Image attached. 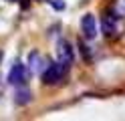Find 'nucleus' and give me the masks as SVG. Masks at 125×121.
I'll return each instance as SVG.
<instances>
[{"label":"nucleus","mask_w":125,"mask_h":121,"mask_svg":"<svg viewBox=\"0 0 125 121\" xmlns=\"http://www.w3.org/2000/svg\"><path fill=\"white\" fill-rule=\"evenodd\" d=\"M101 30L107 38H117L121 34V24H119V14L115 12H105L101 18Z\"/></svg>","instance_id":"obj_2"},{"label":"nucleus","mask_w":125,"mask_h":121,"mask_svg":"<svg viewBox=\"0 0 125 121\" xmlns=\"http://www.w3.org/2000/svg\"><path fill=\"white\" fill-rule=\"evenodd\" d=\"M81 32H83V36L89 38V40H93L97 36V20H95L93 14H85L81 18Z\"/></svg>","instance_id":"obj_5"},{"label":"nucleus","mask_w":125,"mask_h":121,"mask_svg":"<svg viewBox=\"0 0 125 121\" xmlns=\"http://www.w3.org/2000/svg\"><path fill=\"white\" fill-rule=\"evenodd\" d=\"M26 79H28V69H26V65H22L20 61H16V63L12 65L10 73H8V83L18 87V85H24Z\"/></svg>","instance_id":"obj_3"},{"label":"nucleus","mask_w":125,"mask_h":121,"mask_svg":"<svg viewBox=\"0 0 125 121\" xmlns=\"http://www.w3.org/2000/svg\"><path fill=\"white\" fill-rule=\"evenodd\" d=\"M46 2H49L54 10H65V2H62V0H46Z\"/></svg>","instance_id":"obj_9"},{"label":"nucleus","mask_w":125,"mask_h":121,"mask_svg":"<svg viewBox=\"0 0 125 121\" xmlns=\"http://www.w3.org/2000/svg\"><path fill=\"white\" fill-rule=\"evenodd\" d=\"M67 71H69V67H67L65 63H61V61H59V63L46 65L44 71L41 73V75H42V83H44V85H57L59 81L65 79Z\"/></svg>","instance_id":"obj_1"},{"label":"nucleus","mask_w":125,"mask_h":121,"mask_svg":"<svg viewBox=\"0 0 125 121\" xmlns=\"http://www.w3.org/2000/svg\"><path fill=\"white\" fill-rule=\"evenodd\" d=\"M44 59H42V55L38 53V51H30V55H28V69H30V73H41L44 71Z\"/></svg>","instance_id":"obj_6"},{"label":"nucleus","mask_w":125,"mask_h":121,"mask_svg":"<svg viewBox=\"0 0 125 121\" xmlns=\"http://www.w3.org/2000/svg\"><path fill=\"white\" fill-rule=\"evenodd\" d=\"M6 2H16V0H6Z\"/></svg>","instance_id":"obj_11"},{"label":"nucleus","mask_w":125,"mask_h":121,"mask_svg":"<svg viewBox=\"0 0 125 121\" xmlns=\"http://www.w3.org/2000/svg\"><path fill=\"white\" fill-rule=\"evenodd\" d=\"M14 103L16 105H28L30 103V91L24 85H18L16 93H14Z\"/></svg>","instance_id":"obj_7"},{"label":"nucleus","mask_w":125,"mask_h":121,"mask_svg":"<svg viewBox=\"0 0 125 121\" xmlns=\"http://www.w3.org/2000/svg\"><path fill=\"white\" fill-rule=\"evenodd\" d=\"M79 48H81V55H83V59L85 61H91V56H93V53H91V48L83 43V40H79Z\"/></svg>","instance_id":"obj_8"},{"label":"nucleus","mask_w":125,"mask_h":121,"mask_svg":"<svg viewBox=\"0 0 125 121\" xmlns=\"http://www.w3.org/2000/svg\"><path fill=\"white\" fill-rule=\"evenodd\" d=\"M2 59H4V53H2V51H0V63H2Z\"/></svg>","instance_id":"obj_10"},{"label":"nucleus","mask_w":125,"mask_h":121,"mask_svg":"<svg viewBox=\"0 0 125 121\" xmlns=\"http://www.w3.org/2000/svg\"><path fill=\"white\" fill-rule=\"evenodd\" d=\"M0 95H2V85H0Z\"/></svg>","instance_id":"obj_12"},{"label":"nucleus","mask_w":125,"mask_h":121,"mask_svg":"<svg viewBox=\"0 0 125 121\" xmlns=\"http://www.w3.org/2000/svg\"><path fill=\"white\" fill-rule=\"evenodd\" d=\"M57 56H59L61 63L67 65V67H71V65H73L75 55H73V46H71L69 40H59V44H57Z\"/></svg>","instance_id":"obj_4"}]
</instances>
